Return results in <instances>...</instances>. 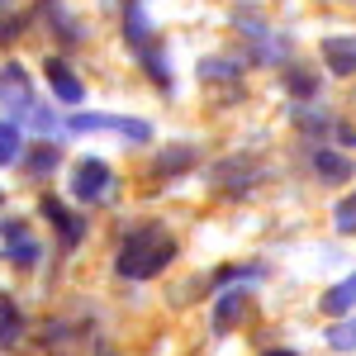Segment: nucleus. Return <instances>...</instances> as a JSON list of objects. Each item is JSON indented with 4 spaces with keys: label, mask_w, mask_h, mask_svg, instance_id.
Here are the masks:
<instances>
[{
    "label": "nucleus",
    "mask_w": 356,
    "mask_h": 356,
    "mask_svg": "<svg viewBox=\"0 0 356 356\" xmlns=\"http://www.w3.org/2000/svg\"><path fill=\"white\" fill-rule=\"evenodd\" d=\"M309 166H314V176L323 181V186H342V181H352V157H342V152H332V147H314L309 152Z\"/></svg>",
    "instance_id": "obj_10"
},
{
    "label": "nucleus",
    "mask_w": 356,
    "mask_h": 356,
    "mask_svg": "<svg viewBox=\"0 0 356 356\" xmlns=\"http://www.w3.org/2000/svg\"><path fill=\"white\" fill-rule=\"evenodd\" d=\"M209 176H214V191L243 195V191H252V186L261 181V162H257V157H228V162H219Z\"/></svg>",
    "instance_id": "obj_5"
},
{
    "label": "nucleus",
    "mask_w": 356,
    "mask_h": 356,
    "mask_svg": "<svg viewBox=\"0 0 356 356\" xmlns=\"http://www.w3.org/2000/svg\"><path fill=\"white\" fill-rule=\"evenodd\" d=\"M0 105L10 110L15 124H29L33 110H38V100H33V90H29V76H24L19 62H10V67L0 72Z\"/></svg>",
    "instance_id": "obj_3"
},
{
    "label": "nucleus",
    "mask_w": 356,
    "mask_h": 356,
    "mask_svg": "<svg viewBox=\"0 0 356 356\" xmlns=\"http://www.w3.org/2000/svg\"><path fill=\"white\" fill-rule=\"evenodd\" d=\"M19 332H24V318H19V309L10 295H0V347H15L19 342Z\"/></svg>",
    "instance_id": "obj_19"
},
{
    "label": "nucleus",
    "mask_w": 356,
    "mask_h": 356,
    "mask_svg": "<svg viewBox=\"0 0 356 356\" xmlns=\"http://www.w3.org/2000/svg\"><path fill=\"white\" fill-rule=\"evenodd\" d=\"M0 233H5V261H10V266H19V271L38 266L43 247H38V238L29 233L24 223L19 219H0Z\"/></svg>",
    "instance_id": "obj_6"
},
{
    "label": "nucleus",
    "mask_w": 356,
    "mask_h": 356,
    "mask_svg": "<svg viewBox=\"0 0 356 356\" xmlns=\"http://www.w3.org/2000/svg\"><path fill=\"white\" fill-rule=\"evenodd\" d=\"M328 347L332 352H356V318H337V323H332Z\"/></svg>",
    "instance_id": "obj_22"
},
{
    "label": "nucleus",
    "mask_w": 356,
    "mask_h": 356,
    "mask_svg": "<svg viewBox=\"0 0 356 356\" xmlns=\"http://www.w3.org/2000/svg\"><path fill=\"white\" fill-rule=\"evenodd\" d=\"M243 314H247V290H243V285H233V290H219L209 323H214V332H233L238 323H243Z\"/></svg>",
    "instance_id": "obj_9"
},
{
    "label": "nucleus",
    "mask_w": 356,
    "mask_h": 356,
    "mask_svg": "<svg viewBox=\"0 0 356 356\" xmlns=\"http://www.w3.org/2000/svg\"><path fill=\"white\" fill-rule=\"evenodd\" d=\"M318 309L323 314H332V318H342V314H352L356 309V275H347V280H337L328 295L318 300Z\"/></svg>",
    "instance_id": "obj_15"
},
{
    "label": "nucleus",
    "mask_w": 356,
    "mask_h": 356,
    "mask_svg": "<svg viewBox=\"0 0 356 356\" xmlns=\"http://www.w3.org/2000/svg\"><path fill=\"white\" fill-rule=\"evenodd\" d=\"M72 134H114L134 138V143H152V124H143V119H119V114H72V124H67Z\"/></svg>",
    "instance_id": "obj_4"
},
{
    "label": "nucleus",
    "mask_w": 356,
    "mask_h": 356,
    "mask_svg": "<svg viewBox=\"0 0 356 356\" xmlns=\"http://www.w3.org/2000/svg\"><path fill=\"white\" fill-rule=\"evenodd\" d=\"M114 191V171L100 157H86V162L72 166V195L81 200V204H105Z\"/></svg>",
    "instance_id": "obj_2"
},
{
    "label": "nucleus",
    "mask_w": 356,
    "mask_h": 356,
    "mask_svg": "<svg viewBox=\"0 0 356 356\" xmlns=\"http://www.w3.org/2000/svg\"><path fill=\"white\" fill-rule=\"evenodd\" d=\"M266 356H300V352H290V347H275V352H266Z\"/></svg>",
    "instance_id": "obj_23"
},
{
    "label": "nucleus",
    "mask_w": 356,
    "mask_h": 356,
    "mask_svg": "<svg viewBox=\"0 0 356 356\" xmlns=\"http://www.w3.org/2000/svg\"><path fill=\"white\" fill-rule=\"evenodd\" d=\"M191 166H200V147H195V143H166L162 152H157V162H152V176L176 181V176H186Z\"/></svg>",
    "instance_id": "obj_7"
},
{
    "label": "nucleus",
    "mask_w": 356,
    "mask_h": 356,
    "mask_svg": "<svg viewBox=\"0 0 356 356\" xmlns=\"http://www.w3.org/2000/svg\"><path fill=\"white\" fill-rule=\"evenodd\" d=\"M200 81H209V86H238V81H243V67H238V62H228V57H209V62H200Z\"/></svg>",
    "instance_id": "obj_17"
},
{
    "label": "nucleus",
    "mask_w": 356,
    "mask_h": 356,
    "mask_svg": "<svg viewBox=\"0 0 356 356\" xmlns=\"http://www.w3.org/2000/svg\"><path fill=\"white\" fill-rule=\"evenodd\" d=\"M57 162H62V147L57 143H38V152L33 157H24V166H29V176H48V171H57Z\"/></svg>",
    "instance_id": "obj_20"
},
{
    "label": "nucleus",
    "mask_w": 356,
    "mask_h": 356,
    "mask_svg": "<svg viewBox=\"0 0 356 356\" xmlns=\"http://www.w3.org/2000/svg\"><path fill=\"white\" fill-rule=\"evenodd\" d=\"M43 219L62 233V247H76L86 238V219H76V214H72L62 200H53V195H43Z\"/></svg>",
    "instance_id": "obj_11"
},
{
    "label": "nucleus",
    "mask_w": 356,
    "mask_h": 356,
    "mask_svg": "<svg viewBox=\"0 0 356 356\" xmlns=\"http://www.w3.org/2000/svg\"><path fill=\"white\" fill-rule=\"evenodd\" d=\"M332 228H337L342 238H352V233H356V191L337 200V209H332Z\"/></svg>",
    "instance_id": "obj_21"
},
{
    "label": "nucleus",
    "mask_w": 356,
    "mask_h": 356,
    "mask_svg": "<svg viewBox=\"0 0 356 356\" xmlns=\"http://www.w3.org/2000/svg\"><path fill=\"white\" fill-rule=\"evenodd\" d=\"M323 67H328L332 76H356V33L323 38Z\"/></svg>",
    "instance_id": "obj_8"
},
{
    "label": "nucleus",
    "mask_w": 356,
    "mask_h": 356,
    "mask_svg": "<svg viewBox=\"0 0 356 356\" xmlns=\"http://www.w3.org/2000/svg\"><path fill=\"white\" fill-rule=\"evenodd\" d=\"M171 261H176V238L166 233L162 223H138V228L124 233L114 266H119V275H129V280H152Z\"/></svg>",
    "instance_id": "obj_1"
},
{
    "label": "nucleus",
    "mask_w": 356,
    "mask_h": 356,
    "mask_svg": "<svg viewBox=\"0 0 356 356\" xmlns=\"http://www.w3.org/2000/svg\"><path fill=\"white\" fill-rule=\"evenodd\" d=\"M43 76H48V86H53V95L62 100V105H81L86 86L72 76V67H67L62 57H48V62H43Z\"/></svg>",
    "instance_id": "obj_12"
},
{
    "label": "nucleus",
    "mask_w": 356,
    "mask_h": 356,
    "mask_svg": "<svg viewBox=\"0 0 356 356\" xmlns=\"http://www.w3.org/2000/svg\"><path fill=\"white\" fill-rule=\"evenodd\" d=\"M124 38L134 43V53H143L147 43H157V33H152V19H147V10H143V0L124 10Z\"/></svg>",
    "instance_id": "obj_13"
},
{
    "label": "nucleus",
    "mask_w": 356,
    "mask_h": 356,
    "mask_svg": "<svg viewBox=\"0 0 356 356\" xmlns=\"http://www.w3.org/2000/svg\"><path fill=\"white\" fill-rule=\"evenodd\" d=\"M285 90L295 95V105H309V100H318V72H309V67H285Z\"/></svg>",
    "instance_id": "obj_14"
},
{
    "label": "nucleus",
    "mask_w": 356,
    "mask_h": 356,
    "mask_svg": "<svg viewBox=\"0 0 356 356\" xmlns=\"http://www.w3.org/2000/svg\"><path fill=\"white\" fill-rule=\"evenodd\" d=\"M138 62L147 67V76L162 86V90H171V62H166V53H162V43H147L143 53H138Z\"/></svg>",
    "instance_id": "obj_18"
},
{
    "label": "nucleus",
    "mask_w": 356,
    "mask_h": 356,
    "mask_svg": "<svg viewBox=\"0 0 356 356\" xmlns=\"http://www.w3.org/2000/svg\"><path fill=\"white\" fill-rule=\"evenodd\" d=\"M24 162V124L15 119H0V166Z\"/></svg>",
    "instance_id": "obj_16"
}]
</instances>
